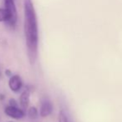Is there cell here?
Wrapping results in <instances>:
<instances>
[{
    "label": "cell",
    "instance_id": "cell-12",
    "mask_svg": "<svg viewBox=\"0 0 122 122\" xmlns=\"http://www.w3.org/2000/svg\"><path fill=\"white\" fill-rule=\"evenodd\" d=\"M9 122H12V121H9Z\"/></svg>",
    "mask_w": 122,
    "mask_h": 122
},
{
    "label": "cell",
    "instance_id": "cell-7",
    "mask_svg": "<svg viewBox=\"0 0 122 122\" xmlns=\"http://www.w3.org/2000/svg\"><path fill=\"white\" fill-rule=\"evenodd\" d=\"M10 19V15L5 8H0V23H8Z\"/></svg>",
    "mask_w": 122,
    "mask_h": 122
},
{
    "label": "cell",
    "instance_id": "cell-6",
    "mask_svg": "<svg viewBox=\"0 0 122 122\" xmlns=\"http://www.w3.org/2000/svg\"><path fill=\"white\" fill-rule=\"evenodd\" d=\"M29 99H30V90L29 89H26L22 92L20 98H19V104H20L23 110L28 109L29 105Z\"/></svg>",
    "mask_w": 122,
    "mask_h": 122
},
{
    "label": "cell",
    "instance_id": "cell-4",
    "mask_svg": "<svg viewBox=\"0 0 122 122\" xmlns=\"http://www.w3.org/2000/svg\"><path fill=\"white\" fill-rule=\"evenodd\" d=\"M53 112V104L48 98H44L41 100L39 115L41 117H47Z\"/></svg>",
    "mask_w": 122,
    "mask_h": 122
},
{
    "label": "cell",
    "instance_id": "cell-8",
    "mask_svg": "<svg viewBox=\"0 0 122 122\" xmlns=\"http://www.w3.org/2000/svg\"><path fill=\"white\" fill-rule=\"evenodd\" d=\"M28 115H29V118L32 119V120L37 119L38 116H39V111H38L37 108L34 106L30 107V108L29 109V110H28Z\"/></svg>",
    "mask_w": 122,
    "mask_h": 122
},
{
    "label": "cell",
    "instance_id": "cell-10",
    "mask_svg": "<svg viewBox=\"0 0 122 122\" xmlns=\"http://www.w3.org/2000/svg\"><path fill=\"white\" fill-rule=\"evenodd\" d=\"M9 105H13V106H17V104H16V101L14 100H12L11 99L9 100Z\"/></svg>",
    "mask_w": 122,
    "mask_h": 122
},
{
    "label": "cell",
    "instance_id": "cell-3",
    "mask_svg": "<svg viewBox=\"0 0 122 122\" xmlns=\"http://www.w3.org/2000/svg\"><path fill=\"white\" fill-rule=\"evenodd\" d=\"M4 112L8 116L16 120H19L25 116V113L24 110L18 108L17 106H13V105H8L4 110Z\"/></svg>",
    "mask_w": 122,
    "mask_h": 122
},
{
    "label": "cell",
    "instance_id": "cell-11",
    "mask_svg": "<svg viewBox=\"0 0 122 122\" xmlns=\"http://www.w3.org/2000/svg\"><path fill=\"white\" fill-rule=\"evenodd\" d=\"M5 75H6V76H9V77H11V76L13 75H12V72H11L9 70H6Z\"/></svg>",
    "mask_w": 122,
    "mask_h": 122
},
{
    "label": "cell",
    "instance_id": "cell-1",
    "mask_svg": "<svg viewBox=\"0 0 122 122\" xmlns=\"http://www.w3.org/2000/svg\"><path fill=\"white\" fill-rule=\"evenodd\" d=\"M24 30L30 65H34L39 53V24L32 0H24Z\"/></svg>",
    "mask_w": 122,
    "mask_h": 122
},
{
    "label": "cell",
    "instance_id": "cell-5",
    "mask_svg": "<svg viewBox=\"0 0 122 122\" xmlns=\"http://www.w3.org/2000/svg\"><path fill=\"white\" fill-rule=\"evenodd\" d=\"M9 86L14 92H19L23 86V81L19 75H12L9 80Z\"/></svg>",
    "mask_w": 122,
    "mask_h": 122
},
{
    "label": "cell",
    "instance_id": "cell-2",
    "mask_svg": "<svg viewBox=\"0 0 122 122\" xmlns=\"http://www.w3.org/2000/svg\"><path fill=\"white\" fill-rule=\"evenodd\" d=\"M4 8L7 9L9 15H10V19L7 23L8 25H9L12 28L15 27L18 21V11L17 8H16L15 0H4Z\"/></svg>",
    "mask_w": 122,
    "mask_h": 122
},
{
    "label": "cell",
    "instance_id": "cell-9",
    "mask_svg": "<svg viewBox=\"0 0 122 122\" xmlns=\"http://www.w3.org/2000/svg\"><path fill=\"white\" fill-rule=\"evenodd\" d=\"M59 122H70L69 119L67 117L66 114L65 113L64 110H60L59 114Z\"/></svg>",
    "mask_w": 122,
    "mask_h": 122
}]
</instances>
